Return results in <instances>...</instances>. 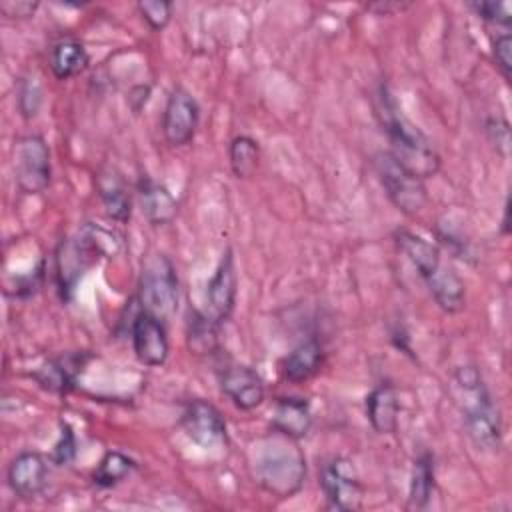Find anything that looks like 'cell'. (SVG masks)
Wrapping results in <instances>:
<instances>
[{"label":"cell","mask_w":512,"mask_h":512,"mask_svg":"<svg viewBox=\"0 0 512 512\" xmlns=\"http://www.w3.org/2000/svg\"><path fill=\"white\" fill-rule=\"evenodd\" d=\"M48 64L58 80H70L88 68L90 56L80 40L62 38L56 44H52Z\"/></svg>","instance_id":"obj_20"},{"label":"cell","mask_w":512,"mask_h":512,"mask_svg":"<svg viewBox=\"0 0 512 512\" xmlns=\"http://www.w3.org/2000/svg\"><path fill=\"white\" fill-rule=\"evenodd\" d=\"M140 16L152 30H162L172 18V4L166 0H142L136 4Z\"/></svg>","instance_id":"obj_28"},{"label":"cell","mask_w":512,"mask_h":512,"mask_svg":"<svg viewBox=\"0 0 512 512\" xmlns=\"http://www.w3.org/2000/svg\"><path fill=\"white\" fill-rule=\"evenodd\" d=\"M48 462L40 452H20L8 466L6 480L10 490L22 500L38 498L48 486Z\"/></svg>","instance_id":"obj_12"},{"label":"cell","mask_w":512,"mask_h":512,"mask_svg":"<svg viewBox=\"0 0 512 512\" xmlns=\"http://www.w3.org/2000/svg\"><path fill=\"white\" fill-rule=\"evenodd\" d=\"M426 286L444 312L456 314L466 306V286L454 268L442 264L440 270L426 280Z\"/></svg>","instance_id":"obj_21"},{"label":"cell","mask_w":512,"mask_h":512,"mask_svg":"<svg viewBox=\"0 0 512 512\" xmlns=\"http://www.w3.org/2000/svg\"><path fill=\"white\" fill-rule=\"evenodd\" d=\"M270 426L274 432L288 436L292 440H300L308 436L312 428V410L310 402L300 396H284L274 404Z\"/></svg>","instance_id":"obj_14"},{"label":"cell","mask_w":512,"mask_h":512,"mask_svg":"<svg viewBox=\"0 0 512 512\" xmlns=\"http://www.w3.org/2000/svg\"><path fill=\"white\" fill-rule=\"evenodd\" d=\"M14 178L24 194H40L52 178L50 148L42 136L30 134L14 146Z\"/></svg>","instance_id":"obj_7"},{"label":"cell","mask_w":512,"mask_h":512,"mask_svg":"<svg viewBox=\"0 0 512 512\" xmlns=\"http://www.w3.org/2000/svg\"><path fill=\"white\" fill-rule=\"evenodd\" d=\"M492 58L496 62V68L504 76L506 82H510L512 72V36L510 32H502L492 42Z\"/></svg>","instance_id":"obj_31"},{"label":"cell","mask_w":512,"mask_h":512,"mask_svg":"<svg viewBox=\"0 0 512 512\" xmlns=\"http://www.w3.org/2000/svg\"><path fill=\"white\" fill-rule=\"evenodd\" d=\"M482 20L508 28L512 22V8L508 2H494V0H480L468 4Z\"/></svg>","instance_id":"obj_27"},{"label":"cell","mask_w":512,"mask_h":512,"mask_svg":"<svg viewBox=\"0 0 512 512\" xmlns=\"http://www.w3.org/2000/svg\"><path fill=\"white\" fill-rule=\"evenodd\" d=\"M320 488L328 502V508L340 512H352L362 506L364 486L352 460L344 456L328 458L320 468Z\"/></svg>","instance_id":"obj_6"},{"label":"cell","mask_w":512,"mask_h":512,"mask_svg":"<svg viewBox=\"0 0 512 512\" xmlns=\"http://www.w3.org/2000/svg\"><path fill=\"white\" fill-rule=\"evenodd\" d=\"M376 116L390 144V154L416 176L430 178L440 170V156L432 140L414 126L400 110L396 98L386 86H380L376 96Z\"/></svg>","instance_id":"obj_1"},{"label":"cell","mask_w":512,"mask_h":512,"mask_svg":"<svg viewBox=\"0 0 512 512\" xmlns=\"http://www.w3.org/2000/svg\"><path fill=\"white\" fill-rule=\"evenodd\" d=\"M84 362H86L84 354H78V352L58 356L36 372V380L52 392H60V394L68 392L74 388L76 376L82 370Z\"/></svg>","instance_id":"obj_22"},{"label":"cell","mask_w":512,"mask_h":512,"mask_svg":"<svg viewBox=\"0 0 512 512\" xmlns=\"http://www.w3.org/2000/svg\"><path fill=\"white\" fill-rule=\"evenodd\" d=\"M220 388L240 410H254L264 402V380L260 374L238 362H230L220 372Z\"/></svg>","instance_id":"obj_13"},{"label":"cell","mask_w":512,"mask_h":512,"mask_svg":"<svg viewBox=\"0 0 512 512\" xmlns=\"http://www.w3.org/2000/svg\"><path fill=\"white\" fill-rule=\"evenodd\" d=\"M394 242L400 248V252L412 262V266L418 270L424 282L440 270L442 254H440V248L430 240L406 228H398L394 230Z\"/></svg>","instance_id":"obj_16"},{"label":"cell","mask_w":512,"mask_h":512,"mask_svg":"<svg viewBox=\"0 0 512 512\" xmlns=\"http://www.w3.org/2000/svg\"><path fill=\"white\" fill-rule=\"evenodd\" d=\"M130 338H132L134 354L142 364L162 366L166 362L170 352V342H168L164 320L140 310L132 320Z\"/></svg>","instance_id":"obj_10"},{"label":"cell","mask_w":512,"mask_h":512,"mask_svg":"<svg viewBox=\"0 0 512 512\" xmlns=\"http://www.w3.org/2000/svg\"><path fill=\"white\" fill-rule=\"evenodd\" d=\"M140 310L168 320L178 308V274L172 260L162 252H150L142 260L138 278Z\"/></svg>","instance_id":"obj_4"},{"label":"cell","mask_w":512,"mask_h":512,"mask_svg":"<svg viewBox=\"0 0 512 512\" xmlns=\"http://www.w3.org/2000/svg\"><path fill=\"white\" fill-rule=\"evenodd\" d=\"M276 438L264 440L254 458V474L262 488L286 498L300 490L306 476V462L292 438L274 432Z\"/></svg>","instance_id":"obj_3"},{"label":"cell","mask_w":512,"mask_h":512,"mask_svg":"<svg viewBox=\"0 0 512 512\" xmlns=\"http://www.w3.org/2000/svg\"><path fill=\"white\" fill-rule=\"evenodd\" d=\"M452 394L468 436L478 450L498 452L502 446V416L476 366H460L452 374Z\"/></svg>","instance_id":"obj_2"},{"label":"cell","mask_w":512,"mask_h":512,"mask_svg":"<svg viewBox=\"0 0 512 512\" xmlns=\"http://www.w3.org/2000/svg\"><path fill=\"white\" fill-rule=\"evenodd\" d=\"M398 414H400V400L392 384H378L366 396V418L374 428V432L394 434L398 428Z\"/></svg>","instance_id":"obj_17"},{"label":"cell","mask_w":512,"mask_h":512,"mask_svg":"<svg viewBox=\"0 0 512 512\" xmlns=\"http://www.w3.org/2000/svg\"><path fill=\"white\" fill-rule=\"evenodd\" d=\"M218 326L220 324L206 312L192 310L190 318H188V328H186V342H188L190 352L196 356L216 354L220 348Z\"/></svg>","instance_id":"obj_23"},{"label":"cell","mask_w":512,"mask_h":512,"mask_svg":"<svg viewBox=\"0 0 512 512\" xmlns=\"http://www.w3.org/2000/svg\"><path fill=\"white\" fill-rule=\"evenodd\" d=\"M324 362V348L318 340H306L292 348L282 360H280V372L284 380L288 382H306L312 378Z\"/></svg>","instance_id":"obj_19"},{"label":"cell","mask_w":512,"mask_h":512,"mask_svg":"<svg viewBox=\"0 0 512 512\" xmlns=\"http://www.w3.org/2000/svg\"><path fill=\"white\" fill-rule=\"evenodd\" d=\"M230 168L236 178H250L260 164V146L252 136L240 134L228 146Z\"/></svg>","instance_id":"obj_26"},{"label":"cell","mask_w":512,"mask_h":512,"mask_svg":"<svg viewBox=\"0 0 512 512\" xmlns=\"http://www.w3.org/2000/svg\"><path fill=\"white\" fill-rule=\"evenodd\" d=\"M186 436L204 450H214L226 444L228 432L222 412L208 400H190L180 416Z\"/></svg>","instance_id":"obj_9"},{"label":"cell","mask_w":512,"mask_h":512,"mask_svg":"<svg viewBox=\"0 0 512 512\" xmlns=\"http://www.w3.org/2000/svg\"><path fill=\"white\" fill-rule=\"evenodd\" d=\"M74 456H76V436H74L72 428L62 422V424H60V438H58V442L54 444L50 458H52V462L64 466V464L72 462Z\"/></svg>","instance_id":"obj_32"},{"label":"cell","mask_w":512,"mask_h":512,"mask_svg":"<svg viewBox=\"0 0 512 512\" xmlns=\"http://www.w3.org/2000/svg\"><path fill=\"white\" fill-rule=\"evenodd\" d=\"M136 466H138L136 460L130 458L128 454H124L120 450H110L98 462V466L92 474V480L100 488H112V486L120 484L122 480L130 478L134 474Z\"/></svg>","instance_id":"obj_25"},{"label":"cell","mask_w":512,"mask_h":512,"mask_svg":"<svg viewBox=\"0 0 512 512\" xmlns=\"http://www.w3.org/2000/svg\"><path fill=\"white\" fill-rule=\"evenodd\" d=\"M374 170L390 198V202L404 214L416 216L428 204V190L424 180L404 168L388 150H380L372 158Z\"/></svg>","instance_id":"obj_5"},{"label":"cell","mask_w":512,"mask_h":512,"mask_svg":"<svg viewBox=\"0 0 512 512\" xmlns=\"http://www.w3.org/2000/svg\"><path fill=\"white\" fill-rule=\"evenodd\" d=\"M96 188H98V196L104 204L106 214L116 222H126L130 218L132 198H130L128 186H126L124 178L120 176V172L110 166L102 168L96 174Z\"/></svg>","instance_id":"obj_18"},{"label":"cell","mask_w":512,"mask_h":512,"mask_svg":"<svg viewBox=\"0 0 512 512\" xmlns=\"http://www.w3.org/2000/svg\"><path fill=\"white\" fill-rule=\"evenodd\" d=\"M236 292H238V274L234 266L232 250L226 248L222 252V258L208 280L206 288V304H208V316H212L218 324L226 322L230 314L234 312L236 304Z\"/></svg>","instance_id":"obj_11"},{"label":"cell","mask_w":512,"mask_h":512,"mask_svg":"<svg viewBox=\"0 0 512 512\" xmlns=\"http://www.w3.org/2000/svg\"><path fill=\"white\" fill-rule=\"evenodd\" d=\"M486 134H488V140L492 142V146L496 148V152L502 158H508L510 156V146H512L508 120L502 118V116H490L486 120Z\"/></svg>","instance_id":"obj_29"},{"label":"cell","mask_w":512,"mask_h":512,"mask_svg":"<svg viewBox=\"0 0 512 512\" xmlns=\"http://www.w3.org/2000/svg\"><path fill=\"white\" fill-rule=\"evenodd\" d=\"M38 6H40L38 2H28V0H2L0 12L8 18H28V16H34Z\"/></svg>","instance_id":"obj_33"},{"label":"cell","mask_w":512,"mask_h":512,"mask_svg":"<svg viewBox=\"0 0 512 512\" xmlns=\"http://www.w3.org/2000/svg\"><path fill=\"white\" fill-rule=\"evenodd\" d=\"M136 190H138L142 214L152 226H166L176 218V212H178L176 198L170 194V190L162 182H156L154 178L144 174L140 176Z\"/></svg>","instance_id":"obj_15"},{"label":"cell","mask_w":512,"mask_h":512,"mask_svg":"<svg viewBox=\"0 0 512 512\" xmlns=\"http://www.w3.org/2000/svg\"><path fill=\"white\" fill-rule=\"evenodd\" d=\"M408 6L410 4H402V2H378V4H370L368 8L378 14H392V12H402Z\"/></svg>","instance_id":"obj_34"},{"label":"cell","mask_w":512,"mask_h":512,"mask_svg":"<svg viewBox=\"0 0 512 512\" xmlns=\"http://www.w3.org/2000/svg\"><path fill=\"white\" fill-rule=\"evenodd\" d=\"M432 492H434V458H432V454L424 452L414 460V466H412L408 508L410 510L426 508Z\"/></svg>","instance_id":"obj_24"},{"label":"cell","mask_w":512,"mask_h":512,"mask_svg":"<svg viewBox=\"0 0 512 512\" xmlns=\"http://www.w3.org/2000/svg\"><path fill=\"white\" fill-rule=\"evenodd\" d=\"M198 124L200 106L196 98L184 86H174L162 112L164 140L174 148L186 146L194 140Z\"/></svg>","instance_id":"obj_8"},{"label":"cell","mask_w":512,"mask_h":512,"mask_svg":"<svg viewBox=\"0 0 512 512\" xmlns=\"http://www.w3.org/2000/svg\"><path fill=\"white\" fill-rule=\"evenodd\" d=\"M42 102V90L38 86V82L32 78H24L18 84V110L24 118H32L36 116L38 108Z\"/></svg>","instance_id":"obj_30"}]
</instances>
